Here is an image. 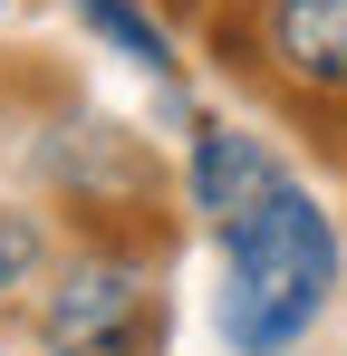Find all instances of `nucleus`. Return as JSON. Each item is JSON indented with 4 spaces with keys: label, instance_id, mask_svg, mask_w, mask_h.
Instances as JSON below:
<instances>
[{
    "label": "nucleus",
    "instance_id": "nucleus-1",
    "mask_svg": "<svg viewBox=\"0 0 347 356\" xmlns=\"http://www.w3.org/2000/svg\"><path fill=\"white\" fill-rule=\"evenodd\" d=\"M222 298H213V327H222L231 356H289L338 298V222L328 202L309 193L299 174H280L251 212H231L222 232Z\"/></svg>",
    "mask_w": 347,
    "mask_h": 356
},
{
    "label": "nucleus",
    "instance_id": "nucleus-2",
    "mask_svg": "<svg viewBox=\"0 0 347 356\" xmlns=\"http://www.w3.org/2000/svg\"><path fill=\"white\" fill-rule=\"evenodd\" d=\"M39 347L49 356H145L155 347V270L135 250H77L39 298Z\"/></svg>",
    "mask_w": 347,
    "mask_h": 356
},
{
    "label": "nucleus",
    "instance_id": "nucleus-3",
    "mask_svg": "<svg viewBox=\"0 0 347 356\" xmlns=\"http://www.w3.org/2000/svg\"><path fill=\"white\" fill-rule=\"evenodd\" d=\"M261 58L280 87L347 106V0H261Z\"/></svg>",
    "mask_w": 347,
    "mask_h": 356
},
{
    "label": "nucleus",
    "instance_id": "nucleus-4",
    "mask_svg": "<svg viewBox=\"0 0 347 356\" xmlns=\"http://www.w3.org/2000/svg\"><path fill=\"white\" fill-rule=\"evenodd\" d=\"M289 164L251 135V125H193V145H183V202L203 212V232H222L231 212H251Z\"/></svg>",
    "mask_w": 347,
    "mask_h": 356
},
{
    "label": "nucleus",
    "instance_id": "nucleus-5",
    "mask_svg": "<svg viewBox=\"0 0 347 356\" xmlns=\"http://www.w3.org/2000/svg\"><path fill=\"white\" fill-rule=\"evenodd\" d=\"M68 10H77L125 67H145V77H174V67H183V58H174V29L145 10V0H68Z\"/></svg>",
    "mask_w": 347,
    "mask_h": 356
},
{
    "label": "nucleus",
    "instance_id": "nucleus-6",
    "mask_svg": "<svg viewBox=\"0 0 347 356\" xmlns=\"http://www.w3.org/2000/svg\"><path fill=\"white\" fill-rule=\"evenodd\" d=\"M39 260H49V232L29 222V212H0V298H20L39 280Z\"/></svg>",
    "mask_w": 347,
    "mask_h": 356
}]
</instances>
